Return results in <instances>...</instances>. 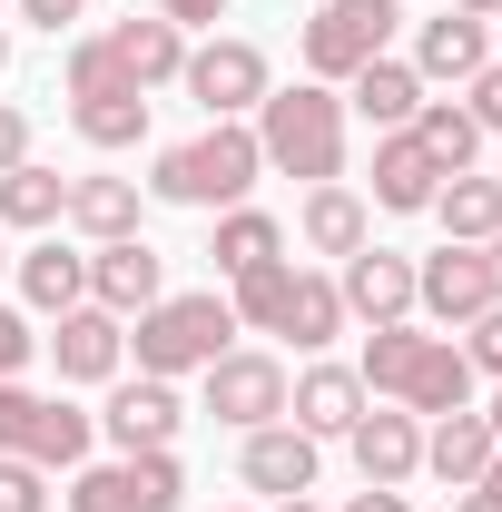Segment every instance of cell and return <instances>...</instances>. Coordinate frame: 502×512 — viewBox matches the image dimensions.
Returning a JSON list of instances; mask_svg holds the SVG:
<instances>
[{"label": "cell", "mask_w": 502, "mask_h": 512, "mask_svg": "<svg viewBox=\"0 0 502 512\" xmlns=\"http://www.w3.org/2000/svg\"><path fill=\"white\" fill-rule=\"evenodd\" d=\"M355 375H365V394L375 404H404V414H463L473 404V355L453 345V335H434V325H375L365 335V355H355Z\"/></svg>", "instance_id": "1"}, {"label": "cell", "mask_w": 502, "mask_h": 512, "mask_svg": "<svg viewBox=\"0 0 502 512\" xmlns=\"http://www.w3.org/2000/svg\"><path fill=\"white\" fill-rule=\"evenodd\" d=\"M256 148H266V168L276 178H345V89H325V79H296V89H266L256 99Z\"/></svg>", "instance_id": "2"}, {"label": "cell", "mask_w": 502, "mask_h": 512, "mask_svg": "<svg viewBox=\"0 0 502 512\" xmlns=\"http://www.w3.org/2000/svg\"><path fill=\"white\" fill-rule=\"evenodd\" d=\"M256 178H266V148H256V128H247V119H207L197 138L158 148L148 197H168V207H247Z\"/></svg>", "instance_id": "3"}, {"label": "cell", "mask_w": 502, "mask_h": 512, "mask_svg": "<svg viewBox=\"0 0 502 512\" xmlns=\"http://www.w3.org/2000/svg\"><path fill=\"white\" fill-rule=\"evenodd\" d=\"M227 335H237V306L207 286V296H158V306L138 316L128 345H138V375H168V384H178V375H207V365L227 355Z\"/></svg>", "instance_id": "4"}, {"label": "cell", "mask_w": 502, "mask_h": 512, "mask_svg": "<svg viewBox=\"0 0 502 512\" xmlns=\"http://www.w3.org/2000/svg\"><path fill=\"white\" fill-rule=\"evenodd\" d=\"M99 444V414H79L69 394H30L20 375H0V453L40 463V473H79Z\"/></svg>", "instance_id": "5"}, {"label": "cell", "mask_w": 502, "mask_h": 512, "mask_svg": "<svg viewBox=\"0 0 502 512\" xmlns=\"http://www.w3.org/2000/svg\"><path fill=\"white\" fill-rule=\"evenodd\" d=\"M394 0H325L306 30H296V60H306V79H325V89H345L365 60H384L394 50Z\"/></svg>", "instance_id": "6"}, {"label": "cell", "mask_w": 502, "mask_h": 512, "mask_svg": "<svg viewBox=\"0 0 502 512\" xmlns=\"http://www.w3.org/2000/svg\"><path fill=\"white\" fill-rule=\"evenodd\" d=\"M178 493H188V473H178V453H119V463H79L69 473V512H178Z\"/></svg>", "instance_id": "7"}, {"label": "cell", "mask_w": 502, "mask_h": 512, "mask_svg": "<svg viewBox=\"0 0 502 512\" xmlns=\"http://www.w3.org/2000/svg\"><path fill=\"white\" fill-rule=\"evenodd\" d=\"M178 89H188L207 119H256V99L276 89V69H266L256 40H227V30H217V40H197V50H188Z\"/></svg>", "instance_id": "8"}, {"label": "cell", "mask_w": 502, "mask_h": 512, "mask_svg": "<svg viewBox=\"0 0 502 512\" xmlns=\"http://www.w3.org/2000/svg\"><path fill=\"white\" fill-rule=\"evenodd\" d=\"M493 296H502V286H493V256H483V247H453V237H443L434 256H414V316H434V325L463 335Z\"/></svg>", "instance_id": "9"}, {"label": "cell", "mask_w": 502, "mask_h": 512, "mask_svg": "<svg viewBox=\"0 0 502 512\" xmlns=\"http://www.w3.org/2000/svg\"><path fill=\"white\" fill-rule=\"evenodd\" d=\"M197 384H207V414H217V424H237V434H256V424H276V414H286V365H276V355H256V345H227Z\"/></svg>", "instance_id": "10"}, {"label": "cell", "mask_w": 502, "mask_h": 512, "mask_svg": "<svg viewBox=\"0 0 502 512\" xmlns=\"http://www.w3.org/2000/svg\"><path fill=\"white\" fill-rule=\"evenodd\" d=\"M168 296V256L148 247V237H119V247H89V306H109V316H148Z\"/></svg>", "instance_id": "11"}, {"label": "cell", "mask_w": 502, "mask_h": 512, "mask_svg": "<svg viewBox=\"0 0 502 512\" xmlns=\"http://www.w3.org/2000/svg\"><path fill=\"white\" fill-rule=\"evenodd\" d=\"M335 296H345V316H355V325H404V316H414V256H394V247L365 237V247L345 256Z\"/></svg>", "instance_id": "12"}, {"label": "cell", "mask_w": 502, "mask_h": 512, "mask_svg": "<svg viewBox=\"0 0 502 512\" xmlns=\"http://www.w3.org/2000/svg\"><path fill=\"white\" fill-rule=\"evenodd\" d=\"M178 424H188V404H178V384L168 375H138L109 394V414H99V434L119 453H158V444H178Z\"/></svg>", "instance_id": "13"}, {"label": "cell", "mask_w": 502, "mask_h": 512, "mask_svg": "<svg viewBox=\"0 0 502 512\" xmlns=\"http://www.w3.org/2000/svg\"><path fill=\"white\" fill-rule=\"evenodd\" d=\"M473 69H493V20H473V10H443L414 30V79L424 89H463Z\"/></svg>", "instance_id": "14"}, {"label": "cell", "mask_w": 502, "mask_h": 512, "mask_svg": "<svg viewBox=\"0 0 502 512\" xmlns=\"http://www.w3.org/2000/svg\"><path fill=\"white\" fill-rule=\"evenodd\" d=\"M60 355V384H119V355H128V325L109 306H69L60 335H40Z\"/></svg>", "instance_id": "15"}, {"label": "cell", "mask_w": 502, "mask_h": 512, "mask_svg": "<svg viewBox=\"0 0 502 512\" xmlns=\"http://www.w3.org/2000/svg\"><path fill=\"white\" fill-rule=\"evenodd\" d=\"M345 444H355V473H365V483H394V493H404V483L424 473V414H404V404L355 414V434H345Z\"/></svg>", "instance_id": "16"}, {"label": "cell", "mask_w": 502, "mask_h": 512, "mask_svg": "<svg viewBox=\"0 0 502 512\" xmlns=\"http://www.w3.org/2000/svg\"><path fill=\"white\" fill-rule=\"evenodd\" d=\"M355 414H365V375L355 365H306V375L286 384V424L296 434H355Z\"/></svg>", "instance_id": "17"}, {"label": "cell", "mask_w": 502, "mask_h": 512, "mask_svg": "<svg viewBox=\"0 0 502 512\" xmlns=\"http://www.w3.org/2000/svg\"><path fill=\"white\" fill-rule=\"evenodd\" d=\"M424 99H434V89L414 79V60H394V50H384V60H365L355 79H345V119H365L375 138H384V128H414V109H424Z\"/></svg>", "instance_id": "18"}, {"label": "cell", "mask_w": 502, "mask_h": 512, "mask_svg": "<svg viewBox=\"0 0 502 512\" xmlns=\"http://www.w3.org/2000/svg\"><path fill=\"white\" fill-rule=\"evenodd\" d=\"M237 473H247V493H315V434H296L286 414L276 424H256L247 434V453H237Z\"/></svg>", "instance_id": "19"}, {"label": "cell", "mask_w": 502, "mask_h": 512, "mask_svg": "<svg viewBox=\"0 0 502 512\" xmlns=\"http://www.w3.org/2000/svg\"><path fill=\"white\" fill-rule=\"evenodd\" d=\"M434 188H443V168L424 158V138H414V128H384L375 138V207L384 217H424Z\"/></svg>", "instance_id": "20"}, {"label": "cell", "mask_w": 502, "mask_h": 512, "mask_svg": "<svg viewBox=\"0 0 502 512\" xmlns=\"http://www.w3.org/2000/svg\"><path fill=\"white\" fill-rule=\"evenodd\" d=\"M493 424H483V404H463V414H434V424H424V473H434V483H453V493H463V483H483V463H493Z\"/></svg>", "instance_id": "21"}, {"label": "cell", "mask_w": 502, "mask_h": 512, "mask_svg": "<svg viewBox=\"0 0 502 512\" xmlns=\"http://www.w3.org/2000/svg\"><path fill=\"white\" fill-rule=\"evenodd\" d=\"M109 50H119V69L138 79V89H168L178 69H188V30L178 20H158V10H138V20H119V30H99Z\"/></svg>", "instance_id": "22"}, {"label": "cell", "mask_w": 502, "mask_h": 512, "mask_svg": "<svg viewBox=\"0 0 502 512\" xmlns=\"http://www.w3.org/2000/svg\"><path fill=\"white\" fill-rule=\"evenodd\" d=\"M296 237H306L315 256H335V266H345V256L375 237V217H365V197L345 188V178H325V188H306V207H296Z\"/></svg>", "instance_id": "23"}, {"label": "cell", "mask_w": 502, "mask_h": 512, "mask_svg": "<svg viewBox=\"0 0 502 512\" xmlns=\"http://www.w3.org/2000/svg\"><path fill=\"white\" fill-rule=\"evenodd\" d=\"M138 207H148V188H138V178H69V227H79L89 247L138 237Z\"/></svg>", "instance_id": "24"}, {"label": "cell", "mask_w": 502, "mask_h": 512, "mask_svg": "<svg viewBox=\"0 0 502 512\" xmlns=\"http://www.w3.org/2000/svg\"><path fill=\"white\" fill-rule=\"evenodd\" d=\"M276 335H286L296 355H325V345L345 335V296H335V276L296 266V286H286V306H276Z\"/></svg>", "instance_id": "25"}, {"label": "cell", "mask_w": 502, "mask_h": 512, "mask_svg": "<svg viewBox=\"0 0 502 512\" xmlns=\"http://www.w3.org/2000/svg\"><path fill=\"white\" fill-rule=\"evenodd\" d=\"M424 217H434L453 247H483V237H502V178H473V168H463V178H443V188H434Z\"/></svg>", "instance_id": "26"}, {"label": "cell", "mask_w": 502, "mask_h": 512, "mask_svg": "<svg viewBox=\"0 0 502 512\" xmlns=\"http://www.w3.org/2000/svg\"><path fill=\"white\" fill-rule=\"evenodd\" d=\"M20 296H30L40 316H69V306H89V256L60 247V237H40V247L20 256Z\"/></svg>", "instance_id": "27"}, {"label": "cell", "mask_w": 502, "mask_h": 512, "mask_svg": "<svg viewBox=\"0 0 502 512\" xmlns=\"http://www.w3.org/2000/svg\"><path fill=\"white\" fill-rule=\"evenodd\" d=\"M69 217V178L60 168H40V158H20V168H0V227H60Z\"/></svg>", "instance_id": "28"}, {"label": "cell", "mask_w": 502, "mask_h": 512, "mask_svg": "<svg viewBox=\"0 0 502 512\" xmlns=\"http://www.w3.org/2000/svg\"><path fill=\"white\" fill-rule=\"evenodd\" d=\"M207 256H217V276H247V266H266V256H286V227H276L266 207H217Z\"/></svg>", "instance_id": "29"}, {"label": "cell", "mask_w": 502, "mask_h": 512, "mask_svg": "<svg viewBox=\"0 0 502 512\" xmlns=\"http://www.w3.org/2000/svg\"><path fill=\"white\" fill-rule=\"evenodd\" d=\"M414 138H424V158H434L443 178H463L483 158V128H473V109H453V99H424L414 109Z\"/></svg>", "instance_id": "30"}, {"label": "cell", "mask_w": 502, "mask_h": 512, "mask_svg": "<svg viewBox=\"0 0 502 512\" xmlns=\"http://www.w3.org/2000/svg\"><path fill=\"white\" fill-rule=\"evenodd\" d=\"M286 286H296V256H266V266H247V276H227V306H237V325L276 335V306H286Z\"/></svg>", "instance_id": "31"}, {"label": "cell", "mask_w": 502, "mask_h": 512, "mask_svg": "<svg viewBox=\"0 0 502 512\" xmlns=\"http://www.w3.org/2000/svg\"><path fill=\"white\" fill-rule=\"evenodd\" d=\"M0 512H50V473L20 463V453H0Z\"/></svg>", "instance_id": "32"}, {"label": "cell", "mask_w": 502, "mask_h": 512, "mask_svg": "<svg viewBox=\"0 0 502 512\" xmlns=\"http://www.w3.org/2000/svg\"><path fill=\"white\" fill-rule=\"evenodd\" d=\"M463 355H473V375H493V384H502V296H493L473 325H463Z\"/></svg>", "instance_id": "33"}, {"label": "cell", "mask_w": 502, "mask_h": 512, "mask_svg": "<svg viewBox=\"0 0 502 512\" xmlns=\"http://www.w3.org/2000/svg\"><path fill=\"white\" fill-rule=\"evenodd\" d=\"M463 109H473V128H483V138H493V128H502V60L463 79Z\"/></svg>", "instance_id": "34"}, {"label": "cell", "mask_w": 502, "mask_h": 512, "mask_svg": "<svg viewBox=\"0 0 502 512\" xmlns=\"http://www.w3.org/2000/svg\"><path fill=\"white\" fill-rule=\"evenodd\" d=\"M30 355H40V335H30V316H20V306H0V375H20Z\"/></svg>", "instance_id": "35"}, {"label": "cell", "mask_w": 502, "mask_h": 512, "mask_svg": "<svg viewBox=\"0 0 502 512\" xmlns=\"http://www.w3.org/2000/svg\"><path fill=\"white\" fill-rule=\"evenodd\" d=\"M10 10H20L30 30H50V40H60V30H79V10H89V0H10Z\"/></svg>", "instance_id": "36"}, {"label": "cell", "mask_w": 502, "mask_h": 512, "mask_svg": "<svg viewBox=\"0 0 502 512\" xmlns=\"http://www.w3.org/2000/svg\"><path fill=\"white\" fill-rule=\"evenodd\" d=\"M453 512H502V453L483 463V483H463V493H453Z\"/></svg>", "instance_id": "37"}, {"label": "cell", "mask_w": 502, "mask_h": 512, "mask_svg": "<svg viewBox=\"0 0 502 512\" xmlns=\"http://www.w3.org/2000/svg\"><path fill=\"white\" fill-rule=\"evenodd\" d=\"M158 20H178V30H217L227 0H158Z\"/></svg>", "instance_id": "38"}, {"label": "cell", "mask_w": 502, "mask_h": 512, "mask_svg": "<svg viewBox=\"0 0 502 512\" xmlns=\"http://www.w3.org/2000/svg\"><path fill=\"white\" fill-rule=\"evenodd\" d=\"M20 158H30V119L0 99V168H20Z\"/></svg>", "instance_id": "39"}, {"label": "cell", "mask_w": 502, "mask_h": 512, "mask_svg": "<svg viewBox=\"0 0 502 512\" xmlns=\"http://www.w3.org/2000/svg\"><path fill=\"white\" fill-rule=\"evenodd\" d=\"M345 512H414V503H404L394 483H365V493H355V503H345Z\"/></svg>", "instance_id": "40"}, {"label": "cell", "mask_w": 502, "mask_h": 512, "mask_svg": "<svg viewBox=\"0 0 502 512\" xmlns=\"http://www.w3.org/2000/svg\"><path fill=\"white\" fill-rule=\"evenodd\" d=\"M443 10H473V20H502V0H443Z\"/></svg>", "instance_id": "41"}, {"label": "cell", "mask_w": 502, "mask_h": 512, "mask_svg": "<svg viewBox=\"0 0 502 512\" xmlns=\"http://www.w3.org/2000/svg\"><path fill=\"white\" fill-rule=\"evenodd\" d=\"M276 512H325V503H315V493H286V503H276Z\"/></svg>", "instance_id": "42"}, {"label": "cell", "mask_w": 502, "mask_h": 512, "mask_svg": "<svg viewBox=\"0 0 502 512\" xmlns=\"http://www.w3.org/2000/svg\"><path fill=\"white\" fill-rule=\"evenodd\" d=\"M483 424H493V444H502V394H493V404H483Z\"/></svg>", "instance_id": "43"}, {"label": "cell", "mask_w": 502, "mask_h": 512, "mask_svg": "<svg viewBox=\"0 0 502 512\" xmlns=\"http://www.w3.org/2000/svg\"><path fill=\"white\" fill-rule=\"evenodd\" d=\"M483 256H493V286H502V237H483Z\"/></svg>", "instance_id": "44"}, {"label": "cell", "mask_w": 502, "mask_h": 512, "mask_svg": "<svg viewBox=\"0 0 502 512\" xmlns=\"http://www.w3.org/2000/svg\"><path fill=\"white\" fill-rule=\"evenodd\" d=\"M0 69H10V30H0Z\"/></svg>", "instance_id": "45"}, {"label": "cell", "mask_w": 502, "mask_h": 512, "mask_svg": "<svg viewBox=\"0 0 502 512\" xmlns=\"http://www.w3.org/2000/svg\"><path fill=\"white\" fill-rule=\"evenodd\" d=\"M227 512H247V503H227Z\"/></svg>", "instance_id": "46"}, {"label": "cell", "mask_w": 502, "mask_h": 512, "mask_svg": "<svg viewBox=\"0 0 502 512\" xmlns=\"http://www.w3.org/2000/svg\"><path fill=\"white\" fill-rule=\"evenodd\" d=\"M0 266H10V256H0Z\"/></svg>", "instance_id": "47"}]
</instances>
